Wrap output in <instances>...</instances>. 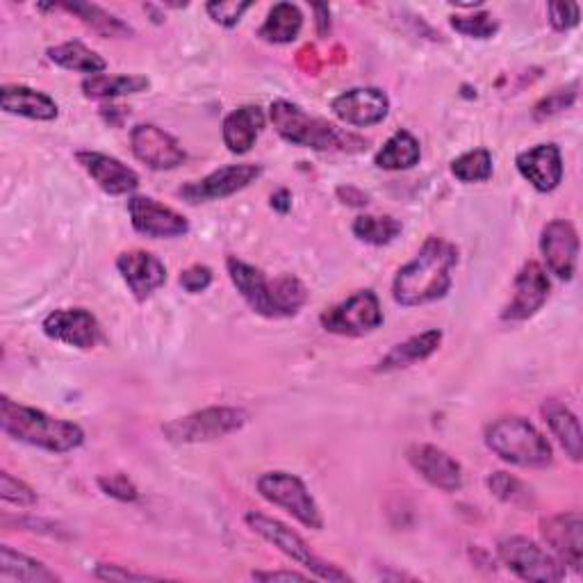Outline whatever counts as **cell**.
Here are the masks:
<instances>
[{
	"mask_svg": "<svg viewBox=\"0 0 583 583\" xmlns=\"http://www.w3.org/2000/svg\"><path fill=\"white\" fill-rule=\"evenodd\" d=\"M93 574L96 579H103V581H158V576L137 574V572L123 570L121 565H108V563H101L99 567H96Z\"/></svg>",
	"mask_w": 583,
	"mask_h": 583,
	"instance_id": "cell-43",
	"label": "cell"
},
{
	"mask_svg": "<svg viewBox=\"0 0 583 583\" xmlns=\"http://www.w3.org/2000/svg\"><path fill=\"white\" fill-rule=\"evenodd\" d=\"M117 269L137 302H146L167 283V267L149 251H126L117 258Z\"/></svg>",
	"mask_w": 583,
	"mask_h": 583,
	"instance_id": "cell-20",
	"label": "cell"
},
{
	"mask_svg": "<svg viewBox=\"0 0 583 583\" xmlns=\"http://www.w3.org/2000/svg\"><path fill=\"white\" fill-rule=\"evenodd\" d=\"M213 285V269L206 265H194L180 274V287L189 295H199Z\"/></svg>",
	"mask_w": 583,
	"mask_h": 583,
	"instance_id": "cell-41",
	"label": "cell"
},
{
	"mask_svg": "<svg viewBox=\"0 0 583 583\" xmlns=\"http://www.w3.org/2000/svg\"><path fill=\"white\" fill-rule=\"evenodd\" d=\"M265 128V112L258 106L237 108L224 119V144L235 156H245L254 149V144Z\"/></svg>",
	"mask_w": 583,
	"mask_h": 583,
	"instance_id": "cell-24",
	"label": "cell"
},
{
	"mask_svg": "<svg viewBox=\"0 0 583 583\" xmlns=\"http://www.w3.org/2000/svg\"><path fill=\"white\" fill-rule=\"evenodd\" d=\"M254 3H237V0H219V3H208L206 10L210 19L224 28H233L239 23V19L249 12Z\"/></svg>",
	"mask_w": 583,
	"mask_h": 583,
	"instance_id": "cell-39",
	"label": "cell"
},
{
	"mask_svg": "<svg viewBox=\"0 0 583 583\" xmlns=\"http://www.w3.org/2000/svg\"><path fill=\"white\" fill-rule=\"evenodd\" d=\"M0 106L8 115H19L34 121H53L60 110L51 96L23 87V85H6L0 89Z\"/></svg>",
	"mask_w": 583,
	"mask_h": 583,
	"instance_id": "cell-23",
	"label": "cell"
},
{
	"mask_svg": "<svg viewBox=\"0 0 583 583\" xmlns=\"http://www.w3.org/2000/svg\"><path fill=\"white\" fill-rule=\"evenodd\" d=\"M383 324L381 302L372 289H360L347 302L333 306L322 315V326L337 335H365Z\"/></svg>",
	"mask_w": 583,
	"mask_h": 583,
	"instance_id": "cell-10",
	"label": "cell"
},
{
	"mask_svg": "<svg viewBox=\"0 0 583 583\" xmlns=\"http://www.w3.org/2000/svg\"><path fill=\"white\" fill-rule=\"evenodd\" d=\"M541 533L547 547L563 565L581 570L583 565V520L581 513H561L541 522Z\"/></svg>",
	"mask_w": 583,
	"mask_h": 583,
	"instance_id": "cell-19",
	"label": "cell"
},
{
	"mask_svg": "<svg viewBox=\"0 0 583 583\" xmlns=\"http://www.w3.org/2000/svg\"><path fill=\"white\" fill-rule=\"evenodd\" d=\"M48 58H51V62H56L62 69L80 71L89 76H101L108 69V62L80 41H67V43L48 48Z\"/></svg>",
	"mask_w": 583,
	"mask_h": 583,
	"instance_id": "cell-30",
	"label": "cell"
},
{
	"mask_svg": "<svg viewBox=\"0 0 583 583\" xmlns=\"http://www.w3.org/2000/svg\"><path fill=\"white\" fill-rule=\"evenodd\" d=\"M576 89H579V82H572L567 87H561V89H554L552 93H547L545 99L536 108H533V119L545 121V119H552V117L561 115L563 110L572 108L574 101H576Z\"/></svg>",
	"mask_w": 583,
	"mask_h": 583,
	"instance_id": "cell-36",
	"label": "cell"
},
{
	"mask_svg": "<svg viewBox=\"0 0 583 583\" xmlns=\"http://www.w3.org/2000/svg\"><path fill=\"white\" fill-rule=\"evenodd\" d=\"M0 497H3V502L21 508H32L37 504V493L10 472H0Z\"/></svg>",
	"mask_w": 583,
	"mask_h": 583,
	"instance_id": "cell-37",
	"label": "cell"
},
{
	"mask_svg": "<svg viewBox=\"0 0 583 583\" xmlns=\"http://www.w3.org/2000/svg\"><path fill=\"white\" fill-rule=\"evenodd\" d=\"M441 343H443V330H437V328H428L419 335H413L406 339V343L395 345L391 352H387L381 358L376 372H395V369H404L415 363H422L437 352Z\"/></svg>",
	"mask_w": 583,
	"mask_h": 583,
	"instance_id": "cell-25",
	"label": "cell"
},
{
	"mask_svg": "<svg viewBox=\"0 0 583 583\" xmlns=\"http://www.w3.org/2000/svg\"><path fill=\"white\" fill-rule=\"evenodd\" d=\"M550 278L547 271L538 263H526L513 285V299L504 308L502 319L504 322H524L536 315L545 302L550 299Z\"/></svg>",
	"mask_w": 583,
	"mask_h": 583,
	"instance_id": "cell-14",
	"label": "cell"
},
{
	"mask_svg": "<svg viewBox=\"0 0 583 583\" xmlns=\"http://www.w3.org/2000/svg\"><path fill=\"white\" fill-rule=\"evenodd\" d=\"M497 552L502 563L524 581L556 583L565 579V565L554 554H547L541 545L528 538H506L500 543Z\"/></svg>",
	"mask_w": 583,
	"mask_h": 583,
	"instance_id": "cell-9",
	"label": "cell"
},
{
	"mask_svg": "<svg viewBox=\"0 0 583 583\" xmlns=\"http://www.w3.org/2000/svg\"><path fill=\"white\" fill-rule=\"evenodd\" d=\"M485 445L495 456L517 467H547L554 461L547 437L517 415L493 422L485 431Z\"/></svg>",
	"mask_w": 583,
	"mask_h": 583,
	"instance_id": "cell-5",
	"label": "cell"
},
{
	"mask_svg": "<svg viewBox=\"0 0 583 583\" xmlns=\"http://www.w3.org/2000/svg\"><path fill=\"white\" fill-rule=\"evenodd\" d=\"M488 488L491 493L506 502V504H520L524 500H528V491L524 488V483L506 472H495L488 476Z\"/></svg>",
	"mask_w": 583,
	"mask_h": 583,
	"instance_id": "cell-38",
	"label": "cell"
},
{
	"mask_svg": "<svg viewBox=\"0 0 583 583\" xmlns=\"http://www.w3.org/2000/svg\"><path fill=\"white\" fill-rule=\"evenodd\" d=\"M458 249L443 237H428L419 254L404 265L393 283V297L399 306L415 308L445 299L452 289V271Z\"/></svg>",
	"mask_w": 583,
	"mask_h": 583,
	"instance_id": "cell-1",
	"label": "cell"
},
{
	"mask_svg": "<svg viewBox=\"0 0 583 583\" xmlns=\"http://www.w3.org/2000/svg\"><path fill=\"white\" fill-rule=\"evenodd\" d=\"M128 213L132 228L151 239H171L189 233V221L180 213L158 204L151 197H132L128 201Z\"/></svg>",
	"mask_w": 583,
	"mask_h": 583,
	"instance_id": "cell-16",
	"label": "cell"
},
{
	"mask_svg": "<svg viewBox=\"0 0 583 583\" xmlns=\"http://www.w3.org/2000/svg\"><path fill=\"white\" fill-rule=\"evenodd\" d=\"M271 206H274L278 213H287V210L292 208V197H289V191H287V189L276 191L274 197H271Z\"/></svg>",
	"mask_w": 583,
	"mask_h": 583,
	"instance_id": "cell-47",
	"label": "cell"
},
{
	"mask_svg": "<svg viewBox=\"0 0 583 583\" xmlns=\"http://www.w3.org/2000/svg\"><path fill=\"white\" fill-rule=\"evenodd\" d=\"M258 493L274 506L289 513L297 522L308 528L322 531L324 515L306 488V483L289 472H265L258 478Z\"/></svg>",
	"mask_w": 583,
	"mask_h": 583,
	"instance_id": "cell-8",
	"label": "cell"
},
{
	"mask_svg": "<svg viewBox=\"0 0 583 583\" xmlns=\"http://www.w3.org/2000/svg\"><path fill=\"white\" fill-rule=\"evenodd\" d=\"M0 426L14 441L53 454L73 452L85 443V431L78 424L21 406L6 395L0 397Z\"/></svg>",
	"mask_w": 583,
	"mask_h": 583,
	"instance_id": "cell-3",
	"label": "cell"
},
{
	"mask_svg": "<svg viewBox=\"0 0 583 583\" xmlns=\"http://www.w3.org/2000/svg\"><path fill=\"white\" fill-rule=\"evenodd\" d=\"M541 251L550 271L561 280H572L579 258V235L565 219H554L543 228Z\"/></svg>",
	"mask_w": 583,
	"mask_h": 583,
	"instance_id": "cell-18",
	"label": "cell"
},
{
	"mask_svg": "<svg viewBox=\"0 0 583 583\" xmlns=\"http://www.w3.org/2000/svg\"><path fill=\"white\" fill-rule=\"evenodd\" d=\"M550 23L559 32L576 28L579 26V6L576 3H550Z\"/></svg>",
	"mask_w": 583,
	"mask_h": 583,
	"instance_id": "cell-42",
	"label": "cell"
},
{
	"mask_svg": "<svg viewBox=\"0 0 583 583\" xmlns=\"http://www.w3.org/2000/svg\"><path fill=\"white\" fill-rule=\"evenodd\" d=\"M245 520L251 526V531H256L260 538H265L267 543L278 547L292 561H297L299 565H304L313 576L326 579V581H352V576L345 570H339L337 565H330V563L322 561L319 556H315L313 550L308 547V543L299 536L297 531H292L287 524H283V522H278V520H274L265 513H258V511L247 513Z\"/></svg>",
	"mask_w": 583,
	"mask_h": 583,
	"instance_id": "cell-6",
	"label": "cell"
},
{
	"mask_svg": "<svg viewBox=\"0 0 583 583\" xmlns=\"http://www.w3.org/2000/svg\"><path fill=\"white\" fill-rule=\"evenodd\" d=\"M76 158L80 167L99 182V187L106 194H110V197H123V194H132L139 187L137 171L112 156L99 151H78Z\"/></svg>",
	"mask_w": 583,
	"mask_h": 583,
	"instance_id": "cell-21",
	"label": "cell"
},
{
	"mask_svg": "<svg viewBox=\"0 0 583 583\" xmlns=\"http://www.w3.org/2000/svg\"><path fill=\"white\" fill-rule=\"evenodd\" d=\"M543 415H545V422L550 424L552 433L559 437V443L565 449V454L572 461L579 463L581 456H583V435H581V426H579L576 415L556 399L545 402Z\"/></svg>",
	"mask_w": 583,
	"mask_h": 583,
	"instance_id": "cell-26",
	"label": "cell"
},
{
	"mask_svg": "<svg viewBox=\"0 0 583 583\" xmlns=\"http://www.w3.org/2000/svg\"><path fill=\"white\" fill-rule=\"evenodd\" d=\"M263 174L260 165H228L201 180H191L178 189L180 199L187 204H206L215 199H226L230 194H237L251 182H256Z\"/></svg>",
	"mask_w": 583,
	"mask_h": 583,
	"instance_id": "cell-11",
	"label": "cell"
},
{
	"mask_svg": "<svg viewBox=\"0 0 583 583\" xmlns=\"http://www.w3.org/2000/svg\"><path fill=\"white\" fill-rule=\"evenodd\" d=\"M452 174L461 182H483L493 178V156L485 149H474L463 154L452 162Z\"/></svg>",
	"mask_w": 583,
	"mask_h": 583,
	"instance_id": "cell-34",
	"label": "cell"
},
{
	"mask_svg": "<svg viewBox=\"0 0 583 583\" xmlns=\"http://www.w3.org/2000/svg\"><path fill=\"white\" fill-rule=\"evenodd\" d=\"M247 422L249 413L245 408L213 406L165 424L162 433L171 443H210L239 431Z\"/></svg>",
	"mask_w": 583,
	"mask_h": 583,
	"instance_id": "cell-7",
	"label": "cell"
},
{
	"mask_svg": "<svg viewBox=\"0 0 583 583\" xmlns=\"http://www.w3.org/2000/svg\"><path fill=\"white\" fill-rule=\"evenodd\" d=\"M56 8L78 17L87 28H91L96 34H101V37H128V34H132V28L128 23H123L121 19H117L115 14L106 12L99 6H91V3H60Z\"/></svg>",
	"mask_w": 583,
	"mask_h": 583,
	"instance_id": "cell-32",
	"label": "cell"
},
{
	"mask_svg": "<svg viewBox=\"0 0 583 583\" xmlns=\"http://www.w3.org/2000/svg\"><path fill=\"white\" fill-rule=\"evenodd\" d=\"M452 28L465 37L472 39H491L497 34L500 23L491 12H476V14H467V17H452L449 19Z\"/></svg>",
	"mask_w": 583,
	"mask_h": 583,
	"instance_id": "cell-35",
	"label": "cell"
},
{
	"mask_svg": "<svg viewBox=\"0 0 583 583\" xmlns=\"http://www.w3.org/2000/svg\"><path fill=\"white\" fill-rule=\"evenodd\" d=\"M151 87L146 76H89L82 82V93L87 99H117V96L141 93Z\"/></svg>",
	"mask_w": 583,
	"mask_h": 583,
	"instance_id": "cell-31",
	"label": "cell"
},
{
	"mask_svg": "<svg viewBox=\"0 0 583 583\" xmlns=\"http://www.w3.org/2000/svg\"><path fill=\"white\" fill-rule=\"evenodd\" d=\"M354 235L365 241V245H374V247H383V245H391L393 239L399 237V233L404 230L402 221L395 217H374V215H363L354 221L352 226Z\"/></svg>",
	"mask_w": 583,
	"mask_h": 583,
	"instance_id": "cell-33",
	"label": "cell"
},
{
	"mask_svg": "<svg viewBox=\"0 0 583 583\" xmlns=\"http://www.w3.org/2000/svg\"><path fill=\"white\" fill-rule=\"evenodd\" d=\"M406 456L413 470L433 488L445 493H458L463 488V467L445 449L435 445H413Z\"/></svg>",
	"mask_w": 583,
	"mask_h": 583,
	"instance_id": "cell-17",
	"label": "cell"
},
{
	"mask_svg": "<svg viewBox=\"0 0 583 583\" xmlns=\"http://www.w3.org/2000/svg\"><path fill=\"white\" fill-rule=\"evenodd\" d=\"M135 158L154 171H169L185 162L182 146L162 128L154 123H139L130 132Z\"/></svg>",
	"mask_w": 583,
	"mask_h": 583,
	"instance_id": "cell-12",
	"label": "cell"
},
{
	"mask_svg": "<svg viewBox=\"0 0 583 583\" xmlns=\"http://www.w3.org/2000/svg\"><path fill=\"white\" fill-rule=\"evenodd\" d=\"M271 123L276 132L295 146H304V149L315 151H345L356 154L367 149V141L360 137L339 130L326 119L310 117L304 108L289 101H274L269 108Z\"/></svg>",
	"mask_w": 583,
	"mask_h": 583,
	"instance_id": "cell-4",
	"label": "cell"
},
{
	"mask_svg": "<svg viewBox=\"0 0 583 583\" xmlns=\"http://www.w3.org/2000/svg\"><path fill=\"white\" fill-rule=\"evenodd\" d=\"M41 328L48 337L56 339V343H62L76 349H91L103 339L99 319H96L85 308L56 310L43 319Z\"/></svg>",
	"mask_w": 583,
	"mask_h": 583,
	"instance_id": "cell-13",
	"label": "cell"
},
{
	"mask_svg": "<svg viewBox=\"0 0 583 583\" xmlns=\"http://www.w3.org/2000/svg\"><path fill=\"white\" fill-rule=\"evenodd\" d=\"M337 197L343 199V204H347V206H356V208H363V206L369 204V197H367V194L360 191V189H356V187H352V185H347V187H337Z\"/></svg>",
	"mask_w": 583,
	"mask_h": 583,
	"instance_id": "cell-44",
	"label": "cell"
},
{
	"mask_svg": "<svg viewBox=\"0 0 583 583\" xmlns=\"http://www.w3.org/2000/svg\"><path fill=\"white\" fill-rule=\"evenodd\" d=\"M0 581H28V583H53L60 581L56 572L48 570L43 563L3 545L0 547Z\"/></svg>",
	"mask_w": 583,
	"mask_h": 583,
	"instance_id": "cell-27",
	"label": "cell"
},
{
	"mask_svg": "<svg viewBox=\"0 0 583 583\" xmlns=\"http://www.w3.org/2000/svg\"><path fill=\"white\" fill-rule=\"evenodd\" d=\"M226 267L241 299L263 317H292L308 302V292L297 276L285 274L269 280L260 269L237 258H228Z\"/></svg>",
	"mask_w": 583,
	"mask_h": 583,
	"instance_id": "cell-2",
	"label": "cell"
},
{
	"mask_svg": "<svg viewBox=\"0 0 583 583\" xmlns=\"http://www.w3.org/2000/svg\"><path fill=\"white\" fill-rule=\"evenodd\" d=\"M419 158H422L419 141L408 130H397L383 144V149L376 154L374 162L378 169L385 171H402L415 167Z\"/></svg>",
	"mask_w": 583,
	"mask_h": 583,
	"instance_id": "cell-28",
	"label": "cell"
},
{
	"mask_svg": "<svg viewBox=\"0 0 583 583\" xmlns=\"http://www.w3.org/2000/svg\"><path fill=\"white\" fill-rule=\"evenodd\" d=\"M99 485L101 491L108 495V497H115L119 502H135L139 497L135 483L126 476V474H108V476H101L99 478Z\"/></svg>",
	"mask_w": 583,
	"mask_h": 583,
	"instance_id": "cell-40",
	"label": "cell"
},
{
	"mask_svg": "<svg viewBox=\"0 0 583 583\" xmlns=\"http://www.w3.org/2000/svg\"><path fill=\"white\" fill-rule=\"evenodd\" d=\"M313 10H315V14H317V32H319L322 37H326L328 30H330V12H328V6H315Z\"/></svg>",
	"mask_w": 583,
	"mask_h": 583,
	"instance_id": "cell-46",
	"label": "cell"
},
{
	"mask_svg": "<svg viewBox=\"0 0 583 583\" xmlns=\"http://www.w3.org/2000/svg\"><path fill=\"white\" fill-rule=\"evenodd\" d=\"M254 579L258 581H308L310 574L292 572V570H276V572H254Z\"/></svg>",
	"mask_w": 583,
	"mask_h": 583,
	"instance_id": "cell-45",
	"label": "cell"
},
{
	"mask_svg": "<svg viewBox=\"0 0 583 583\" xmlns=\"http://www.w3.org/2000/svg\"><path fill=\"white\" fill-rule=\"evenodd\" d=\"M515 165L522 178L528 180L533 189L543 194L554 191L563 180V158L556 144L533 146V149L517 156Z\"/></svg>",
	"mask_w": 583,
	"mask_h": 583,
	"instance_id": "cell-22",
	"label": "cell"
},
{
	"mask_svg": "<svg viewBox=\"0 0 583 583\" xmlns=\"http://www.w3.org/2000/svg\"><path fill=\"white\" fill-rule=\"evenodd\" d=\"M330 110L349 126L367 128L381 123L387 117V112H391V99L378 87H356L333 99Z\"/></svg>",
	"mask_w": 583,
	"mask_h": 583,
	"instance_id": "cell-15",
	"label": "cell"
},
{
	"mask_svg": "<svg viewBox=\"0 0 583 583\" xmlns=\"http://www.w3.org/2000/svg\"><path fill=\"white\" fill-rule=\"evenodd\" d=\"M304 28V14L297 6L292 3H278L269 10L263 28L258 30V37H263L269 43H292Z\"/></svg>",
	"mask_w": 583,
	"mask_h": 583,
	"instance_id": "cell-29",
	"label": "cell"
}]
</instances>
